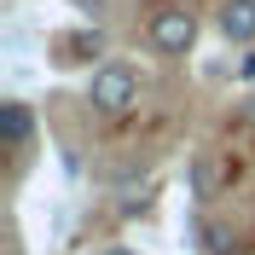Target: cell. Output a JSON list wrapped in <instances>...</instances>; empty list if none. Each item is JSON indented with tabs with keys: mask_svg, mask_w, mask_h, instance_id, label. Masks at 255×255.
Here are the masks:
<instances>
[{
	"mask_svg": "<svg viewBox=\"0 0 255 255\" xmlns=\"http://www.w3.org/2000/svg\"><path fill=\"white\" fill-rule=\"evenodd\" d=\"M87 105H93L99 116H128L139 105V76H133V64L105 58L93 76H87Z\"/></svg>",
	"mask_w": 255,
	"mask_h": 255,
	"instance_id": "obj_1",
	"label": "cell"
},
{
	"mask_svg": "<svg viewBox=\"0 0 255 255\" xmlns=\"http://www.w3.org/2000/svg\"><path fill=\"white\" fill-rule=\"evenodd\" d=\"M145 41H151V52H162V58H186L191 41H197V17H191L186 6H162V12H151V23H145Z\"/></svg>",
	"mask_w": 255,
	"mask_h": 255,
	"instance_id": "obj_2",
	"label": "cell"
},
{
	"mask_svg": "<svg viewBox=\"0 0 255 255\" xmlns=\"http://www.w3.org/2000/svg\"><path fill=\"white\" fill-rule=\"evenodd\" d=\"M215 29L232 47H255V0H221L215 6Z\"/></svg>",
	"mask_w": 255,
	"mask_h": 255,
	"instance_id": "obj_3",
	"label": "cell"
},
{
	"mask_svg": "<svg viewBox=\"0 0 255 255\" xmlns=\"http://www.w3.org/2000/svg\"><path fill=\"white\" fill-rule=\"evenodd\" d=\"M0 139L12 145V151H23V145L35 139V111L23 99H6V105H0Z\"/></svg>",
	"mask_w": 255,
	"mask_h": 255,
	"instance_id": "obj_4",
	"label": "cell"
},
{
	"mask_svg": "<svg viewBox=\"0 0 255 255\" xmlns=\"http://www.w3.org/2000/svg\"><path fill=\"white\" fill-rule=\"evenodd\" d=\"M186 174H191V197H197V203H209V197H215V157H209V151H197Z\"/></svg>",
	"mask_w": 255,
	"mask_h": 255,
	"instance_id": "obj_5",
	"label": "cell"
},
{
	"mask_svg": "<svg viewBox=\"0 0 255 255\" xmlns=\"http://www.w3.org/2000/svg\"><path fill=\"white\" fill-rule=\"evenodd\" d=\"M105 255H133V250H122V244H111V250H105Z\"/></svg>",
	"mask_w": 255,
	"mask_h": 255,
	"instance_id": "obj_6",
	"label": "cell"
}]
</instances>
